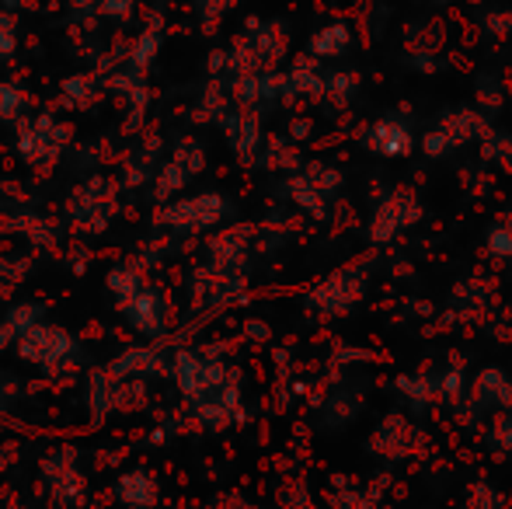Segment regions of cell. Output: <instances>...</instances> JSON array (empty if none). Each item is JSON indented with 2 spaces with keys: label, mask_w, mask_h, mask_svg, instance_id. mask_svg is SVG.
I'll use <instances>...</instances> for the list:
<instances>
[{
  "label": "cell",
  "mask_w": 512,
  "mask_h": 509,
  "mask_svg": "<svg viewBox=\"0 0 512 509\" xmlns=\"http://www.w3.org/2000/svg\"><path fill=\"white\" fill-rule=\"evenodd\" d=\"M366 143L373 150H380V154H405L411 147V136L398 123H377L370 129V136H366Z\"/></svg>",
  "instance_id": "6da1fadb"
},
{
  "label": "cell",
  "mask_w": 512,
  "mask_h": 509,
  "mask_svg": "<svg viewBox=\"0 0 512 509\" xmlns=\"http://www.w3.org/2000/svg\"><path fill=\"white\" fill-rule=\"evenodd\" d=\"M352 32L345 25H331V28H321V32L314 35V42H310V49L321 56H338L345 46H349Z\"/></svg>",
  "instance_id": "7a4b0ae2"
},
{
  "label": "cell",
  "mask_w": 512,
  "mask_h": 509,
  "mask_svg": "<svg viewBox=\"0 0 512 509\" xmlns=\"http://www.w3.org/2000/svg\"><path fill=\"white\" fill-rule=\"evenodd\" d=\"M488 248H492L499 258H509L512 255V234L502 231V227H495V231L488 234Z\"/></svg>",
  "instance_id": "3957f363"
},
{
  "label": "cell",
  "mask_w": 512,
  "mask_h": 509,
  "mask_svg": "<svg viewBox=\"0 0 512 509\" xmlns=\"http://www.w3.org/2000/svg\"><path fill=\"white\" fill-rule=\"evenodd\" d=\"M216 4H230V0H216Z\"/></svg>",
  "instance_id": "277c9868"
}]
</instances>
